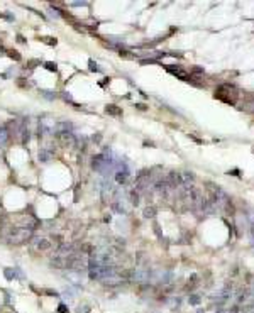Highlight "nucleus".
<instances>
[{
    "label": "nucleus",
    "mask_w": 254,
    "mask_h": 313,
    "mask_svg": "<svg viewBox=\"0 0 254 313\" xmlns=\"http://www.w3.org/2000/svg\"><path fill=\"white\" fill-rule=\"evenodd\" d=\"M31 237H32V230L29 227H14L10 230V234L7 235L9 242H12V244H22V242L29 240Z\"/></svg>",
    "instance_id": "nucleus-1"
},
{
    "label": "nucleus",
    "mask_w": 254,
    "mask_h": 313,
    "mask_svg": "<svg viewBox=\"0 0 254 313\" xmlns=\"http://www.w3.org/2000/svg\"><path fill=\"white\" fill-rule=\"evenodd\" d=\"M31 245L36 252H48L53 249V244L48 239H31Z\"/></svg>",
    "instance_id": "nucleus-2"
},
{
    "label": "nucleus",
    "mask_w": 254,
    "mask_h": 313,
    "mask_svg": "<svg viewBox=\"0 0 254 313\" xmlns=\"http://www.w3.org/2000/svg\"><path fill=\"white\" fill-rule=\"evenodd\" d=\"M105 112L110 114V115H120V114H122V110H120L117 105H107V107H105Z\"/></svg>",
    "instance_id": "nucleus-3"
},
{
    "label": "nucleus",
    "mask_w": 254,
    "mask_h": 313,
    "mask_svg": "<svg viewBox=\"0 0 254 313\" xmlns=\"http://www.w3.org/2000/svg\"><path fill=\"white\" fill-rule=\"evenodd\" d=\"M9 136H10V132L5 127L0 129V146H2V144H5V142L9 141Z\"/></svg>",
    "instance_id": "nucleus-4"
},
{
    "label": "nucleus",
    "mask_w": 254,
    "mask_h": 313,
    "mask_svg": "<svg viewBox=\"0 0 254 313\" xmlns=\"http://www.w3.org/2000/svg\"><path fill=\"white\" fill-rule=\"evenodd\" d=\"M49 157H51V152H48V151H41V152H39V159H41V161H49Z\"/></svg>",
    "instance_id": "nucleus-5"
},
{
    "label": "nucleus",
    "mask_w": 254,
    "mask_h": 313,
    "mask_svg": "<svg viewBox=\"0 0 254 313\" xmlns=\"http://www.w3.org/2000/svg\"><path fill=\"white\" fill-rule=\"evenodd\" d=\"M144 215H146V217H153V215H154V208H146V210H144Z\"/></svg>",
    "instance_id": "nucleus-6"
},
{
    "label": "nucleus",
    "mask_w": 254,
    "mask_h": 313,
    "mask_svg": "<svg viewBox=\"0 0 254 313\" xmlns=\"http://www.w3.org/2000/svg\"><path fill=\"white\" fill-rule=\"evenodd\" d=\"M46 68L51 69V71H56V64L54 63H46Z\"/></svg>",
    "instance_id": "nucleus-7"
}]
</instances>
